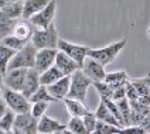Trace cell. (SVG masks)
<instances>
[{"label":"cell","mask_w":150,"mask_h":134,"mask_svg":"<svg viewBox=\"0 0 150 134\" xmlns=\"http://www.w3.org/2000/svg\"><path fill=\"white\" fill-rule=\"evenodd\" d=\"M126 44H127V38H120V40L112 42L106 47H102V48H89L88 57L99 61L102 65L106 67L117 58V55L126 47Z\"/></svg>","instance_id":"cell-1"},{"label":"cell","mask_w":150,"mask_h":134,"mask_svg":"<svg viewBox=\"0 0 150 134\" xmlns=\"http://www.w3.org/2000/svg\"><path fill=\"white\" fill-rule=\"evenodd\" d=\"M93 85L89 76L82 71V68L76 69L74 74L71 75V86H69V92H68V98H74L85 103L86 100V92L89 89V86Z\"/></svg>","instance_id":"cell-2"},{"label":"cell","mask_w":150,"mask_h":134,"mask_svg":"<svg viewBox=\"0 0 150 134\" xmlns=\"http://www.w3.org/2000/svg\"><path fill=\"white\" fill-rule=\"evenodd\" d=\"M58 40L59 35L54 23L48 25L47 28H35L33 37H31V42L38 50H41V48H58Z\"/></svg>","instance_id":"cell-3"},{"label":"cell","mask_w":150,"mask_h":134,"mask_svg":"<svg viewBox=\"0 0 150 134\" xmlns=\"http://www.w3.org/2000/svg\"><path fill=\"white\" fill-rule=\"evenodd\" d=\"M38 48L30 41L27 45H24L21 50H18L14 54L8 64V69H16V68H34L35 65V55H37Z\"/></svg>","instance_id":"cell-4"},{"label":"cell","mask_w":150,"mask_h":134,"mask_svg":"<svg viewBox=\"0 0 150 134\" xmlns=\"http://www.w3.org/2000/svg\"><path fill=\"white\" fill-rule=\"evenodd\" d=\"M1 98L4 99V102L7 103L8 109H11L13 112H16L17 114L18 113H27V112H31V102L30 99L24 96L21 92H17V91H13L10 88H3V95Z\"/></svg>","instance_id":"cell-5"},{"label":"cell","mask_w":150,"mask_h":134,"mask_svg":"<svg viewBox=\"0 0 150 134\" xmlns=\"http://www.w3.org/2000/svg\"><path fill=\"white\" fill-rule=\"evenodd\" d=\"M13 133L16 134H35L38 133V119L34 117L31 112L16 114Z\"/></svg>","instance_id":"cell-6"},{"label":"cell","mask_w":150,"mask_h":134,"mask_svg":"<svg viewBox=\"0 0 150 134\" xmlns=\"http://www.w3.org/2000/svg\"><path fill=\"white\" fill-rule=\"evenodd\" d=\"M58 50L64 51L65 54H68L71 58H74L82 68L85 59L88 57V51H89V47L86 45H79V44H74L71 41H67L64 38H59L58 40Z\"/></svg>","instance_id":"cell-7"},{"label":"cell","mask_w":150,"mask_h":134,"mask_svg":"<svg viewBox=\"0 0 150 134\" xmlns=\"http://www.w3.org/2000/svg\"><path fill=\"white\" fill-rule=\"evenodd\" d=\"M57 13V1L51 0L50 3L42 8L41 11H38L35 16H33L30 20L37 28H47L48 25L54 23V17Z\"/></svg>","instance_id":"cell-8"},{"label":"cell","mask_w":150,"mask_h":134,"mask_svg":"<svg viewBox=\"0 0 150 134\" xmlns=\"http://www.w3.org/2000/svg\"><path fill=\"white\" fill-rule=\"evenodd\" d=\"M27 68H16V69H8L7 74L4 75V86L10 88L13 91L21 92L27 76Z\"/></svg>","instance_id":"cell-9"},{"label":"cell","mask_w":150,"mask_h":134,"mask_svg":"<svg viewBox=\"0 0 150 134\" xmlns=\"http://www.w3.org/2000/svg\"><path fill=\"white\" fill-rule=\"evenodd\" d=\"M58 48H41L37 51L35 55V65L34 68L41 74L44 71H47L48 68L55 65V57H57Z\"/></svg>","instance_id":"cell-10"},{"label":"cell","mask_w":150,"mask_h":134,"mask_svg":"<svg viewBox=\"0 0 150 134\" xmlns=\"http://www.w3.org/2000/svg\"><path fill=\"white\" fill-rule=\"evenodd\" d=\"M38 133L42 134H57V133H69L68 127L58 120L44 114L38 119Z\"/></svg>","instance_id":"cell-11"},{"label":"cell","mask_w":150,"mask_h":134,"mask_svg":"<svg viewBox=\"0 0 150 134\" xmlns=\"http://www.w3.org/2000/svg\"><path fill=\"white\" fill-rule=\"evenodd\" d=\"M82 71L86 75L91 78L93 82H99V81H105V65H102L99 61L91 58V57H86L85 62L82 65Z\"/></svg>","instance_id":"cell-12"},{"label":"cell","mask_w":150,"mask_h":134,"mask_svg":"<svg viewBox=\"0 0 150 134\" xmlns=\"http://www.w3.org/2000/svg\"><path fill=\"white\" fill-rule=\"evenodd\" d=\"M69 86H71V75H65V76H62L61 79H58L57 82L48 85L47 88H48L50 93L57 100L62 102L68 96Z\"/></svg>","instance_id":"cell-13"},{"label":"cell","mask_w":150,"mask_h":134,"mask_svg":"<svg viewBox=\"0 0 150 134\" xmlns=\"http://www.w3.org/2000/svg\"><path fill=\"white\" fill-rule=\"evenodd\" d=\"M55 65L64 72V75H72L76 69L81 68V65L74 58H71L68 54H65L64 51H61V50H58V52H57Z\"/></svg>","instance_id":"cell-14"},{"label":"cell","mask_w":150,"mask_h":134,"mask_svg":"<svg viewBox=\"0 0 150 134\" xmlns=\"http://www.w3.org/2000/svg\"><path fill=\"white\" fill-rule=\"evenodd\" d=\"M40 86H41V82H40V72H38L35 68H30V69L27 71V76H25V82H24V86H23L21 93L30 99L31 95H33Z\"/></svg>","instance_id":"cell-15"},{"label":"cell","mask_w":150,"mask_h":134,"mask_svg":"<svg viewBox=\"0 0 150 134\" xmlns=\"http://www.w3.org/2000/svg\"><path fill=\"white\" fill-rule=\"evenodd\" d=\"M35 28H37V27L31 23V20L20 18V20L17 21L14 30H13V34L17 35V37H20V38H24V40H30V41H31V37H33Z\"/></svg>","instance_id":"cell-16"},{"label":"cell","mask_w":150,"mask_h":134,"mask_svg":"<svg viewBox=\"0 0 150 134\" xmlns=\"http://www.w3.org/2000/svg\"><path fill=\"white\" fill-rule=\"evenodd\" d=\"M51 0H24V10H23V18L30 20L35 16L38 11H41Z\"/></svg>","instance_id":"cell-17"},{"label":"cell","mask_w":150,"mask_h":134,"mask_svg":"<svg viewBox=\"0 0 150 134\" xmlns=\"http://www.w3.org/2000/svg\"><path fill=\"white\" fill-rule=\"evenodd\" d=\"M64 105H65V107H67V112L71 114V116H78V117H82L83 114L88 112L86 109V106H85V103L81 100H78V99H74V98H65L64 99Z\"/></svg>","instance_id":"cell-18"},{"label":"cell","mask_w":150,"mask_h":134,"mask_svg":"<svg viewBox=\"0 0 150 134\" xmlns=\"http://www.w3.org/2000/svg\"><path fill=\"white\" fill-rule=\"evenodd\" d=\"M18 20H20V18H18ZM18 20L8 17L4 11L0 10V41H1L3 38H6L7 35L13 34V30H14V27H16Z\"/></svg>","instance_id":"cell-19"},{"label":"cell","mask_w":150,"mask_h":134,"mask_svg":"<svg viewBox=\"0 0 150 134\" xmlns=\"http://www.w3.org/2000/svg\"><path fill=\"white\" fill-rule=\"evenodd\" d=\"M95 114H96V117L98 120H102V121H106V123H110V124H113V126H117V127H122V124L119 123V120L115 117V114L109 110V107L105 105V102L100 100L99 105H98V109L95 112ZM123 128V127H122Z\"/></svg>","instance_id":"cell-20"},{"label":"cell","mask_w":150,"mask_h":134,"mask_svg":"<svg viewBox=\"0 0 150 134\" xmlns=\"http://www.w3.org/2000/svg\"><path fill=\"white\" fill-rule=\"evenodd\" d=\"M62 76H65L64 75V72H62L57 65H52V67L48 68L47 71H44V72L40 74V82H41V85L48 86V85L57 82V81L61 79Z\"/></svg>","instance_id":"cell-21"},{"label":"cell","mask_w":150,"mask_h":134,"mask_svg":"<svg viewBox=\"0 0 150 134\" xmlns=\"http://www.w3.org/2000/svg\"><path fill=\"white\" fill-rule=\"evenodd\" d=\"M130 78L127 75L126 71H116V72H109L105 76V82H108L113 89L120 88V86H125L126 82L129 81Z\"/></svg>","instance_id":"cell-22"},{"label":"cell","mask_w":150,"mask_h":134,"mask_svg":"<svg viewBox=\"0 0 150 134\" xmlns=\"http://www.w3.org/2000/svg\"><path fill=\"white\" fill-rule=\"evenodd\" d=\"M16 52H17L16 50H13V48H10V47H7V45H4V44L0 42V71L4 75L7 74L8 64H10V61L14 57Z\"/></svg>","instance_id":"cell-23"},{"label":"cell","mask_w":150,"mask_h":134,"mask_svg":"<svg viewBox=\"0 0 150 134\" xmlns=\"http://www.w3.org/2000/svg\"><path fill=\"white\" fill-rule=\"evenodd\" d=\"M30 102L34 103V102H48V103H58L59 100H57L48 91V88L45 86V85H41L35 92L31 95V98H30Z\"/></svg>","instance_id":"cell-24"},{"label":"cell","mask_w":150,"mask_h":134,"mask_svg":"<svg viewBox=\"0 0 150 134\" xmlns=\"http://www.w3.org/2000/svg\"><path fill=\"white\" fill-rule=\"evenodd\" d=\"M1 11H4L8 17L11 18H23V10H24V1H14V3H10L7 6H4L3 8H0Z\"/></svg>","instance_id":"cell-25"},{"label":"cell","mask_w":150,"mask_h":134,"mask_svg":"<svg viewBox=\"0 0 150 134\" xmlns=\"http://www.w3.org/2000/svg\"><path fill=\"white\" fill-rule=\"evenodd\" d=\"M0 42L4 44V45H7V47H10V48H13V50L18 51V50H21L24 45H27L30 42V40H24V38H20V37H17L14 34H10L6 38H3Z\"/></svg>","instance_id":"cell-26"},{"label":"cell","mask_w":150,"mask_h":134,"mask_svg":"<svg viewBox=\"0 0 150 134\" xmlns=\"http://www.w3.org/2000/svg\"><path fill=\"white\" fill-rule=\"evenodd\" d=\"M16 112L11 109L7 110V113L0 119V128L3 133H11L13 131V126H14V120H16Z\"/></svg>","instance_id":"cell-27"},{"label":"cell","mask_w":150,"mask_h":134,"mask_svg":"<svg viewBox=\"0 0 150 134\" xmlns=\"http://www.w3.org/2000/svg\"><path fill=\"white\" fill-rule=\"evenodd\" d=\"M68 130L69 133L74 134H88L86 133V127H85V123H83L82 117H78V116H71L69 121H68Z\"/></svg>","instance_id":"cell-28"},{"label":"cell","mask_w":150,"mask_h":134,"mask_svg":"<svg viewBox=\"0 0 150 134\" xmlns=\"http://www.w3.org/2000/svg\"><path fill=\"white\" fill-rule=\"evenodd\" d=\"M117 102V106H119V110L122 113V117H123V123H125V127L130 126V116H132V107H130V102L127 98H123V99H119Z\"/></svg>","instance_id":"cell-29"},{"label":"cell","mask_w":150,"mask_h":134,"mask_svg":"<svg viewBox=\"0 0 150 134\" xmlns=\"http://www.w3.org/2000/svg\"><path fill=\"white\" fill-rule=\"evenodd\" d=\"M117 133H123V128L113 126V124L106 123V121L98 120V124H96V128H95V134H117Z\"/></svg>","instance_id":"cell-30"},{"label":"cell","mask_w":150,"mask_h":134,"mask_svg":"<svg viewBox=\"0 0 150 134\" xmlns=\"http://www.w3.org/2000/svg\"><path fill=\"white\" fill-rule=\"evenodd\" d=\"M92 86L96 89V92L99 93L100 98H109V99H112V98H113V91H115V89H113L108 82H105V81L93 82Z\"/></svg>","instance_id":"cell-31"},{"label":"cell","mask_w":150,"mask_h":134,"mask_svg":"<svg viewBox=\"0 0 150 134\" xmlns=\"http://www.w3.org/2000/svg\"><path fill=\"white\" fill-rule=\"evenodd\" d=\"M82 120L85 123V127H86V133L92 134L95 133V128H96V124H98V117L93 112H86L85 114L82 116Z\"/></svg>","instance_id":"cell-32"},{"label":"cell","mask_w":150,"mask_h":134,"mask_svg":"<svg viewBox=\"0 0 150 134\" xmlns=\"http://www.w3.org/2000/svg\"><path fill=\"white\" fill-rule=\"evenodd\" d=\"M132 83L134 85V88L137 89L139 92V98L140 96H147L150 95V86L147 83V79L146 78H134V79H130Z\"/></svg>","instance_id":"cell-33"},{"label":"cell","mask_w":150,"mask_h":134,"mask_svg":"<svg viewBox=\"0 0 150 134\" xmlns=\"http://www.w3.org/2000/svg\"><path fill=\"white\" fill-rule=\"evenodd\" d=\"M50 107V103L48 102H34L31 105V113H33L34 117L40 119L41 116L45 114V112Z\"/></svg>","instance_id":"cell-34"},{"label":"cell","mask_w":150,"mask_h":134,"mask_svg":"<svg viewBox=\"0 0 150 134\" xmlns=\"http://www.w3.org/2000/svg\"><path fill=\"white\" fill-rule=\"evenodd\" d=\"M125 88H126V98H127L129 100H137V99H139V92H137V89L134 88V85L132 83L130 79L126 82Z\"/></svg>","instance_id":"cell-35"},{"label":"cell","mask_w":150,"mask_h":134,"mask_svg":"<svg viewBox=\"0 0 150 134\" xmlns=\"http://www.w3.org/2000/svg\"><path fill=\"white\" fill-rule=\"evenodd\" d=\"M123 133H134V134H144L146 130L142 126H127L123 128Z\"/></svg>","instance_id":"cell-36"},{"label":"cell","mask_w":150,"mask_h":134,"mask_svg":"<svg viewBox=\"0 0 150 134\" xmlns=\"http://www.w3.org/2000/svg\"><path fill=\"white\" fill-rule=\"evenodd\" d=\"M126 98V88L125 86H120V88H116L113 91V100H119V99H123Z\"/></svg>","instance_id":"cell-37"},{"label":"cell","mask_w":150,"mask_h":134,"mask_svg":"<svg viewBox=\"0 0 150 134\" xmlns=\"http://www.w3.org/2000/svg\"><path fill=\"white\" fill-rule=\"evenodd\" d=\"M7 110H8L7 103L4 102V99H3V98H0V119H1L4 114H6V113H7Z\"/></svg>","instance_id":"cell-38"},{"label":"cell","mask_w":150,"mask_h":134,"mask_svg":"<svg viewBox=\"0 0 150 134\" xmlns=\"http://www.w3.org/2000/svg\"><path fill=\"white\" fill-rule=\"evenodd\" d=\"M140 126L146 130V133H150V114H147L146 117L143 119V121L140 123Z\"/></svg>","instance_id":"cell-39"},{"label":"cell","mask_w":150,"mask_h":134,"mask_svg":"<svg viewBox=\"0 0 150 134\" xmlns=\"http://www.w3.org/2000/svg\"><path fill=\"white\" fill-rule=\"evenodd\" d=\"M14 1H24V0H0V8H3L10 3H14Z\"/></svg>","instance_id":"cell-40"},{"label":"cell","mask_w":150,"mask_h":134,"mask_svg":"<svg viewBox=\"0 0 150 134\" xmlns=\"http://www.w3.org/2000/svg\"><path fill=\"white\" fill-rule=\"evenodd\" d=\"M0 86H1V88L4 86V74H3L1 71H0Z\"/></svg>","instance_id":"cell-41"},{"label":"cell","mask_w":150,"mask_h":134,"mask_svg":"<svg viewBox=\"0 0 150 134\" xmlns=\"http://www.w3.org/2000/svg\"><path fill=\"white\" fill-rule=\"evenodd\" d=\"M146 79H147V83H149V86H150V74H147V76H146Z\"/></svg>","instance_id":"cell-42"},{"label":"cell","mask_w":150,"mask_h":134,"mask_svg":"<svg viewBox=\"0 0 150 134\" xmlns=\"http://www.w3.org/2000/svg\"><path fill=\"white\" fill-rule=\"evenodd\" d=\"M1 95H3V88L0 86V98H1Z\"/></svg>","instance_id":"cell-43"},{"label":"cell","mask_w":150,"mask_h":134,"mask_svg":"<svg viewBox=\"0 0 150 134\" xmlns=\"http://www.w3.org/2000/svg\"><path fill=\"white\" fill-rule=\"evenodd\" d=\"M147 34H149V37H150V28H149V30H147Z\"/></svg>","instance_id":"cell-44"},{"label":"cell","mask_w":150,"mask_h":134,"mask_svg":"<svg viewBox=\"0 0 150 134\" xmlns=\"http://www.w3.org/2000/svg\"><path fill=\"white\" fill-rule=\"evenodd\" d=\"M0 133H3V131H1V128H0Z\"/></svg>","instance_id":"cell-45"}]
</instances>
